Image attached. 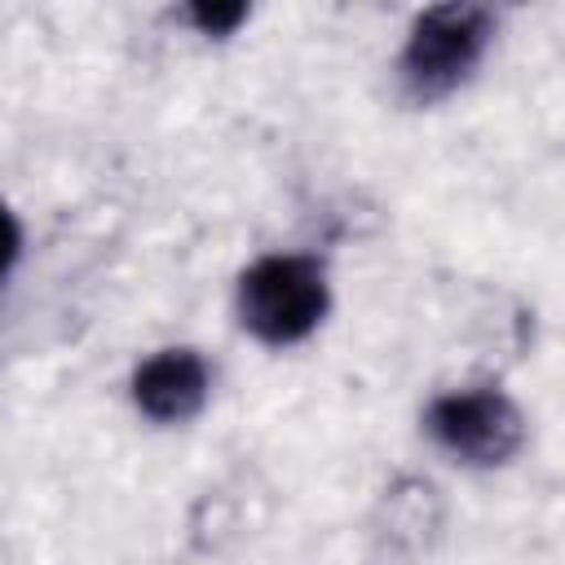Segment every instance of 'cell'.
I'll use <instances>...</instances> for the list:
<instances>
[{
	"label": "cell",
	"mask_w": 565,
	"mask_h": 565,
	"mask_svg": "<svg viewBox=\"0 0 565 565\" xmlns=\"http://www.w3.org/2000/svg\"><path fill=\"white\" fill-rule=\"evenodd\" d=\"M13 256H18V225H13V216L0 207V278L9 274Z\"/></svg>",
	"instance_id": "cell-6"
},
{
	"label": "cell",
	"mask_w": 565,
	"mask_h": 565,
	"mask_svg": "<svg viewBox=\"0 0 565 565\" xmlns=\"http://www.w3.org/2000/svg\"><path fill=\"white\" fill-rule=\"evenodd\" d=\"M132 393L150 419H190L207 397V366L190 349L154 353L150 362H141Z\"/></svg>",
	"instance_id": "cell-4"
},
{
	"label": "cell",
	"mask_w": 565,
	"mask_h": 565,
	"mask_svg": "<svg viewBox=\"0 0 565 565\" xmlns=\"http://www.w3.org/2000/svg\"><path fill=\"white\" fill-rule=\"evenodd\" d=\"M327 309V282L318 265L300 256H265L243 274L238 313L243 327L269 344H291L318 327Z\"/></svg>",
	"instance_id": "cell-1"
},
{
	"label": "cell",
	"mask_w": 565,
	"mask_h": 565,
	"mask_svg": "<svg viewBox=\"0 0 565 565\" xmlns=\"http://www.w3.org/2000/svg\"><path fill=\"white\" fill-rule=\"evenodd\" d=\"M238 18H243V9H238V4H234V9H194V22H199L203 31H212V35L230 31Z\"/></svg>",
	"instance_id": "cell-5"
},
{
	"label": "cell",
	"mask_w": 565,
	"mask_h": 565,
	"mask_svg": "<svg viewBox=\"0 0 565 565\" xmlns=\"http://www.w3.org/2000/svg\"><path fill=\"white\" fill-rule=\"evenodd\" d=\"M486 40H490V18L481 9H472V4L428 9L411 31L402 71L415 93H424V97L446 93L477 66Z\"/></svg>",
	"instance_id": "cell-2"
},
{
	"label": "cell",
	"mask_w": 565,
	"mask_h": 565,
	"mask_svg": "<svg viewBox=\"0 0 565 565\" xmlns=\"http://www.w3.org/2000/svg\"><path fill=\"white\" fill-rule=\"evenodd\" d=\"M428 428L472 463H499L521 446V415L503 393H450L428 411Z\"/></svg>",
	"instance_id": "cell-3"
}]
</instances>
